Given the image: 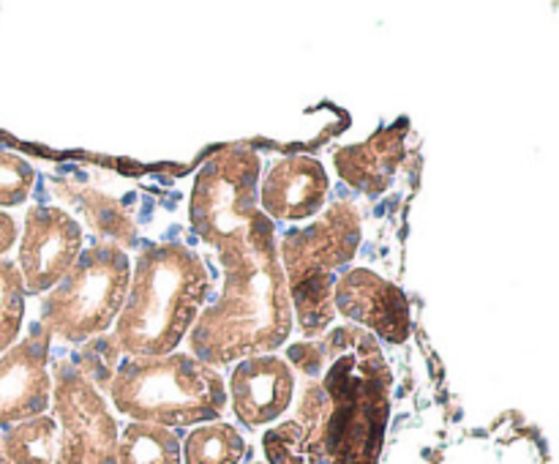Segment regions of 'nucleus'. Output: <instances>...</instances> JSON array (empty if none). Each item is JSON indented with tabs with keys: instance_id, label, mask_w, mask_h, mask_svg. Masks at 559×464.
Here are the masks:
<instances>
[{
	"instance_id": "obj_1",
	"label": "nucleus",
	"mask_w": 559,
	"mask_h": 464,
	"mask_svg": "<svg viewBox=\"0 0 559 464\" xmlns=\"http://www.w3.org/2000/svg\"><path fill=\"white\" fill-rule=\"evenodd\" d=\"M222 267V295L202 309L189 331V353L213 369L271 355L293 331V306L271 218L262 216L249 246Z\"/></svg>"
},
{
	"instance_id": "obj_2",
	"label": "nucleus",
	"mask_w": 559,
	"mask_h": 464,
	"mask_svg": "<svg viewBox=\"0 0 559 464\" xmlns=\"http://www.w3.org/2000/svg\"><path fill=\"white\" fill-rule=\"evenodd\" d=\"M322 388L331 402L325 464H380L391 418L393 374L382 344L355 325L322 333Z\"/></svg>"
},
{
	"instance_id": "obj_3",
	"label": "nucleus",
	"mask_w": 559,
	"mask_h": 464,
	"mask_svg": "<svg viewBox=\"0 0 559 464\" xmlns=\"http://www.w3.org/2000/svg\"><path fill=\"white\" fill-rule=\"evenodd\" d=\"M213 278L189 246H147L131 267V284L112 336L129 358H158L183 344L205 309Z\"/></svg>"
},
{
	"instance_id": "obj_4",
	"label": "nucleus",
	"mask_w": 559,
	"mask_h": 464,
	"mask_svg": "<svg viewBox=\"0 0 559 464\" xmlns=\"http://www.w3.org/2000/svg\"><path fill=\"white\" fill-rule=\"evenodd\" d=\"M107 393L123 418L164 429L211 424L229 409L227 380L183 349L158 358L123 355Z\"/></svg>"
},
{
	"instance_id": "obj_5",
	"label": "nucleus",
	"mask_w": 559,
	"mask_h": 464,
	"mask_svg": "<svg viewBox=\"0 0 559 464\" xmlns=\"http://www.w3.org/2000/svg\"><path fill=\"white\" fill-rule=\"evenodd\" d=\"M131 284V260L123 246L93 240L71 271L41 304V325L66 344H85L112 331Z\"/></svg>"
},
{
	"instance_id": "obj_6",
	"label": "nucleus",
	"mask_w": 559,
	"mask_h": 464,
	"mask_svg": "<svg viewBox=\"0 0 559 464\" xmlns=\"http://www.w3.org/2000/svg\"><path fill=\"white\" fill-rule=\"evenodd\" d=\"M262 164L249 145L222 147L197 172L189 200V224L197 238L216 251L218 262L233 260L249 246L265 213L257 205Z\"/></svg>"
},
{
	"instance_id": "obj_7",
	"label": "nucleus",
	"mask_w": 559,
	"mask_h": 464,
	"mask_svg": "<svg viewBox=\"0 0 559 464\" xmlns=\"http://www.w3.org/2000/svg\"><path fill=\"white\" fill-rule=\"evenodd\" d=\"M52 404L60 431V464H115L120 426L107 398L71 360L52 364Z\"/></svg>"
},
{
	"instance_id": "obj_8",
	"label": "nucleus",
	"mask_w": 559,
	"mask_h": 464,
	"mask_svg": "<svg viewBox=\"0 0 559 464\" xmlns=\"http://www.w3.org/2000/svg\"><path fill=\"white\" fill-rule=\"evenodd\" d=\"M360 243V213L353 202H333L306 227L287 229L276 238L287 287L314 276H336L349 265Z\"/></svg>"
},
{
	"instance_id": "obj_9",
	"label": "nucleus",
	"mask_w": 559,
	"mask_h": 464,
	"mask_svg": "<svg viewBox=\"0 0 559 464\" xmlns=\"http://www.w3.org/2000/svg\"><path fill=\"white\" fill-rule=\"evenodd\" d=\"M85 249L82 224L69 211L55 205H33L25 213V224L16 246V271L25 295L49 293Z\"/></svg>"
},
{
	"instance_id": "obj_10",
	"label": "nucleus",
	"mask_w": 559,
	"mask_h": 464,
	"mask_svg": "<svg viewBox=\"0 0 559 464\" xmlns=\"http://www.w3.org/2000/svg\"><path fill=\"white\" fill-rule=\"evenodd\" d=\"M49 336L41 322H33L27 336L0 353V429L49 409Z\"/></svg>"
},
{
	"instance_id": "obj_11",
	"label": "nucleus",
	"mask_w": 559,
	"mask_h": 464,
	"mask_svg": "<svg viewBox=\"0 0 559 464\" xmlns=\"http://www.w3.org/2000/svg\"><path fill=\"white\" fill-rule=\"evenodd\" d=\"M336 314L349 320L347 325L371 333L377 342L402 344L409 336L407 295L388 278L369 267H353L336 278L333 287Z\"/></svg>"
},
{
	"instance_id": "obj_12",
	"label": "nucleus",
	"mask_w": 559,
	"mask_h": 464,
	"mask_svg": "<svg viewBox=\"0 0 559 464\" xmlns=\"http://www.w3.org/2000/svg\"><path fill=\"white\" fill-rule=\"evenodd\" d=\"M293 366L278 355H254L238 360L227 380V407L246 429L271 426L293 407L295 402Z\"/></svg>"
},
{
	"instance_id": "obj_13",
	"label": "nucleus",
	"mask_w": 559,
	"mask_h": 464,
	"mask_svg": "<svg viewBox=\"0 0 559 464\" xmlns=\"http://www.w3.org/2000/svg\"><path fill=\"white\" fill-rule=\"evenodd\" d=\"M331 402L320 377H304L300 396L262 437L267 464H325Z\"/></svg>"
},
{
	"instance_id": "obj_14",
	"label": "nucleus",
	"mask_w": 559,
	"mask_h": 464,
	"mask_svg": "<svg viewBox=\"0 0 559 464\" xmlns=\"http://www.w3.org/2000/svg\"><path fill=\"white\" fill-rule=\"evenodd\" d=\"M328 180L322 162L311 156H284L273 162L260 178L257 189V205L260 211L276 222H309L328 205Z\"/></svg>"
},
{
	"instance_id": "obj_15",
	"label": "nucleus",
	"mask_w": 559,
	"mask_h": 464,
	"mask_svg": "<svg viewBox=\"0 0 559 464\" xmlns=\"http://www.w3.org/2000/svg\"><path fill=\"white\" fill-rule=\"evenodd\" d=\"M407 120L382 126L366 142L344 145L333 153L336 172L349 189L374 197L391 186L399 164L404 162V140H407Z\"/></svg>"
},
{
	"instance_id": "obj_16",
	"label": "nucleus",
	"mask_w": 559,
	"mask_h": 464,
	"mask_svg": "<svg viewBox=\"0 0 559 464\" xmlns=\"http://www.w3.org/2000/svg\"><path fill=\"white\" fill-rule=\"evenodd\" d=\"M0 453L11 464H60L58 420L41 413L9 426L0 435Z\"/></svg>"
},
{
	"instance_id": "obj_17",
	"label": "nucleus",
	"mask_w": 559,
	"mask_h": 464,
	"mask_svg": "<svg viewBox=\"0 0 559 464\" xmlns=\"http://www.w3.org/2000/svg\"><path fill=\"white\" fill-rule=\"evenodd\" d=\"M246 440L227 420L191 426L180 440V464H243Z\"/></svg>"
},
{
	"instance_id": "obj_18",
	"label": "nucleus",
	"mask_w": 559,
	"mask_h": 464,
	"mask_svg": "<svg viewBox=\"0 0 559 464\" xmlns=\"http://www.w3.org/2000/svg\"><path fill=\"white\" fill-rule=\"evenodd\" d=\"M115 464H180L178 431L129 420L120 429Z\"/></svg>"
},
{
	"instance_id": "obj_19",
	"label": "nucleus",
	"mask_w": 559,
	"mask_h": 464,
	"mask_svg": "<svg viewBox=\"0 0 559 464\" xmlns=\"http://www.w3.org/2000/svg\"><path fill=\"white\" fill-rule=\"evenodd\" d=\"M336 278L338 276H314L287 287L293 320H298L300 333L306 338H320L322 333L331 331L333 320H336V306H333Z\"/></svg>"
},
{
	"instance_id": "obj_20",
	"label": "nucleus",
	"mask_w": 559,
	"mask_h": 464,
	"mask_svg": "<svg viewBox=\"0 0 559 464\" xmlns=\"http://www.w3.org/2000/svg\"><path fill=\"white\" fill-rule=\"evenodd\" d=\"M25 284L16 271V262L0 257V353L20 342L22 322H25Z\"/></svg>"
},
{
	"instance_id": "obj_21",
	"label": "nucleus",
	"mask_w": 559,
	"mask_h": 464,
	"mask_svg": "<svg viewBox=\"0 0 559 464\" xmlns=\"http://www.w3.org/2000/svg\"><path fill=\"white\" fill-rule=\"evenodd\" d=\"M120 360H123V349H120L112 331H107L102 333V336L91 338V342L80 344V355H76V360H71V364L80 369V374L85 377L91 385H96L98 391L104 393L109 388V382H112Z\"/></svg>"
},
{
	"instance_id": "obj_22",
	"label": "nucleus",
	"mask_w": 559,
	"mask_h": 464,
	"mask_svg": "<svg viewBox=\"0 0 559 464\" xmlns=\"http://www.w3.org/2000/svg\"><path fill=\"white\" fill-rule=\"evenodd\" d=\"M36 183V169L16 153L0 147V211L22 205Z\"/></svg>"
},
{
	"instance_id": "obj_23",
	"label": "nucleus",
	"mask_w": 559,
	"mask_h": 464,
	"mask_svg": "<svg viewBox=\"0 0 559 464\" xmlns=\"http://www.w3.org/2000/svg\"><path fill=\"white\" fill-rule=\"evenodd\" d=\"M16 235H20V229H16L14 216H11L9 211H0V257H3L5 251H11Z\"/></svg>"
},
{
	"instance_id": "obj_24",
	"label": "nucleus",
	"mask_w": 559,
	"mask_h": 464,
	"mask_svg": "<svg viewBox=\"0 0 559 464\" xmlns=\"http://www.w3.org/2000/svg\"><path fill=\"white\" fill-rule=\"evenodd\" d=\"M0 464H11V462H9V459H5V456H3V453H0Z\"/></svg>"
},
{
	"instance_id": "obj_25",
	"label": "nucleus",
	"mask_w": 559,
	"mask_h": 464,
	"mask_svg": "<svg viewBox=\"0 0 559 464\" xmlns=\"http://www.w3.org/2000/svg\"><path fill=\"white\" fill-rule=\"evenodd\" d=\"M249 464H267V462H249Z\"/></svg>"
}]
</instances>
